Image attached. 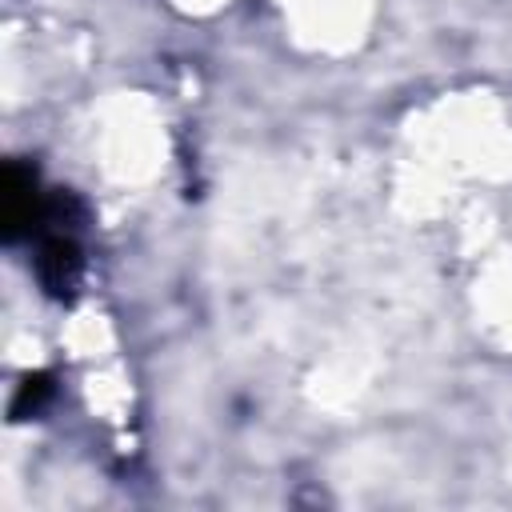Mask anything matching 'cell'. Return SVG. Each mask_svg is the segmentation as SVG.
<instances>
[{
    "label": "cell",
    "mask_w": 512,
    "mask_h": 512,
    "mask_svg": "<svg viewBox=\"0 0 512 512\" xmlns=\"http://www.w3.org/2000/svg\"><path fill=\"white\" fill-rule=\"evenodd\" d=\"M40 220H44V196L36 192V172L12 160L4 168V236L16 240Z\"/></svg>",
    "instance_id": "cell-1"
},
{
    "label": "cell",
    "mask_w": 512,
    "mask_h": 512,
    "mask_svg": "<svg viewBox=\"0 0 512 512\" xmlns=\"http://www.w3.org/2000/svg\"><path fill=\"white\" fill-rule=\"evenodd\" d=\"M52 376L48 372H32V376H24L20 380V388H16V396H12V420H24V416H32V412H40L48 400H52Z\"/></svg>",
    "instance_id": "cell-3"
},
{
    "label": "cell",
    "mask_w": 512,
    "mask_h": 512,
    "mask_svg": "<svg viewBox=\"0 0 512 512\" xmlns=\"http://www.w3.org/2000/svg\"><path fill=\"white\" fill-rule=\"evenodd\" d=\"M80 268H84V260H80V248H76L72 236L52 232V236L40 244L36 276H40V284H44L48 296H68V292L76 288V280H80Z\"/></svg>",
    "instance_id": "cell-2"
}]
</instances>
